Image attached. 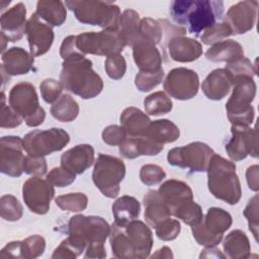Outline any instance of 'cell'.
<instances>
[{
	"label": "cell",
	"mask_w": 259,
	"mask_h": 259,
	"mask_svg": "<svg viewBox=\"0 0 259 259\" xmlns=\"http://www.w3.org/2000/svg\"><path fill=\"white\" fill-rule=\"evenodd\" d=\"M55 201L56 204L63 210L78 212L86 208L88 199L84 193L75 192L58 196Z\"/></svg>",
	"instance_id": "ab89813d"
},
{
	"label": "cell",
	"mask_w": 259,
	"mask_h": 259,
	"mask_svg": "<svg viewBox=\"0 0 259 259\" xmlns=\"http://www.w3.org/2000/svg\"><path fill=\"white\" fill-rule=\"evenodd\" d=\"M85 258H104L106 257V250L104 248V244L96 243L91 244L86 247Z\"/></svg>",
	"instance_id": "680465c9"
},
{
	"label": "cell",
	"mask_w": 259,
	"mask_h": 259,
	"mask_svg": "<svg viewBox=\"0 0 259 259\" xmlns=\"http://www.w3.org/2000/svg\"><path fill=\"white\" fill-rule=\"evenodd\" d=\"M9 105L28 126H37L45 120L46 112L38 103L35 88L28 82H20L12 87Z\"/></svg>",
	"instance_id": "52a82bcc"
},
{
	"label": "cell",
	"mask_w": 259,
	"mask_h": 259,
	"mask_svg": "<svg viewBox=\"0 0 259 259\" xmlns=\"http://www.w3.org/2000/svg\"><path fill=\"white\" fill-rule=\"evenodd\" d=\"M54 194L53 185L37 176L27 179L22 187V196L26 206L37 214H45L49 211Z\"/></svg>",
	"instance_id": "2e32d148"
},
{
	"label": "cell",
	"mask_w": 259,
	"mask_h": 259,
	"mask_svg": "<svg viewBox=\"0 0 259 259\" xmlns=\"http://www.w3.org/2000/svg\"><path fill=\"white\" fill-rule=\"evenodd\" d=\"M144 106L147 113L151 115H161L171 111L172 101L163 91H157L146 97Z\"/></svg>",
	"instance_id": "8d00e7d4"
},
{
	"label": "cell",
	"mask_w": 259,
	"mask_h": 259,
	"mask_svg": "<svg viewBox=\"0 0 259 259\" xmlns=\"http://www.w3.org/2000/svg\"><path fill=\"white\" fill-rule=\"evenodd\" d=\"M23 140L15 136L0 140V170L11 177H19L23 172Z\"/></svg>",
	"instance_id": "e0dca14e"
},
{
	"label": "cell",
	"mask_w": 259,
	"mask_h": 259,
	"mask_svg": "<svg viewBox=\"0 0 259 259\" xmlns=\"http://www.w3.org/2000/svg\"><path fill=\"white\" fill-rule=\"evenodd\" d=\"M178 126L168 119H158L151 121L146 136L156 143L166 144L175 142L179 138Z\"/></svg>",
	"instance_id": "d6a6232c"
},
{
	"label": "cell",
	"mask_w": 259,
	"mask_h": 259,
	"mask_svg": "<svg viewBox=\"0 0 259 259\" xmlns=\"http://www.w3.org/2000/svg\"><path fill=\"white\" fill-rule=\"evenodd\" d=\"M125 175L124 163L113 156L99 154L94 165L92 179L100 192L109 198L118 195L119 184Z\"/></svg>",
	"instance_id": "ba28073f"
},
{
	"label": "cell",
	"mask_w": 259,
	"mask_h": 259,
	"mask_svg": "<svg viewBox=\"0 0 259 259\" xmlns=\"http://www.w3.org/2000/svg\"><path fill=\"white\" fill-rule=\"evenodd\" d=\"M70 141L68 133L62 128L34 130L23 138V149L33 157H45L61 151Z\"/></svg>",
	"instance_id": "8fae6325"
},
{
	"label": "cell",
	"mask_w": 259,
	"mask_h": 259,
	"mask_svg": "<svg viewBox=\"0 0 259 259\" xmlns=\"http://www.w3.org/2000/svg\"><path fill=\"white\" fill-rule=\"evenodd\" d=\"M233 86V93L226 104L228 118L232 125L249 126L254 119L251 102L256 95V84L253 78L243 77L236 79Z\"/></svg>",
	"instance_id": "8992f818"
},
{
	"label": "cell",
	"mask_w": 259,
	"mask_h": 259,
	"mask_svg": "<svg viewBox=\"0 0 259 259\" xmlns=\"http://www.w3.org/2000/svg\"><path fill=\"white\" fill-rule=\"evenodd\" d=\"M205 57L212 62L231 63L244 57V50L239 42L233 39L222 40L208 49L205 53Z\"/></svg>",
	"instance_id": "f546056e"
},
{
	"label": "cell",
	"mask_w": 259,
	"mask_h": 259,
	"mask_svg": "<svg viewBox=\"0 0 259 259\" xmlns=\"http://www.w3.org/2000/svg\"><path fill=\"white\" fill-rule=\"evenodd\" d=\"M169 55L176 62L186 63L198 59L202 54V47L197 40L176 35L170 38L168 44Z\"/></svg>",
	"instance_id": "d4e9b609"
},
{
	"label": "cell",
	"mask_w": 259,
	"mask_h": 259,
	"mask_svg": "<svg viewBox=\"0 0 259 259\" xmlns=\"http://www.w3.org/2000/svg\"><path fill=\"white\" fill-rule=\"evenodd\" d=\"M76 47L83 54L113 56L119 54L125 42L119 30L104 29L99 32H84L76 35Z\"/></svg>",
	"instance_id": "30bf717a"
},
{
	"label": "cell",
	"mask_w": 259,
	"mask_h": 259,
	"mask_svg": "<svg viewBox=\"0 0 259 259\" xmlns=\"http://www.w3.org/2000/svg\"><path fill=\"white\" fill-rule=\"evenodd\" d=\"M232 137L226 144V151L233 161L245 159L248 155L258 157V136L256 128L232 125Z\"/></svg>",
	"instance_id": "9a60e30c"
},
{
	"label": "cell",
	"mask_w": 259,
	"mask_h": 259,
	"mask_svg": "<svg viewBox=\"0 0 259 259\" xmlns=\"http://www.w3.org/2000/svg\"><path fill=\"white\" fill-rule=\"evenodd\" d=\"M63 88L61 82L55 79H46L39 85L41 97L47 103H55L60 98Z\"/></svg>",
	"instance_id": "816d5d0a"
},
{
	"label": "cell",
	"mask_w": 259,
	"mask_h": 259,
	"mask_svg": "<svg viewBox=\"0 0 259 259\" xmlns=\"http://www.w3.org/2000/svg\"><path fill=\"white\" fill-rule=\"evenodd\" d=\"M162 27L157 20H154L149 17L141 19L139 27L140 36L152 41L155 45H158L162 39Z\"/></svg>",
	"instance_id": "ee69618b"
},
{
	"label": "cell",
	"mask_w": 259,
	"mask_h": 259,
	"mask_svg": "<svg viewBox=\"0 0 259 259\" xmlns=\"http://www.w3.org/2000/svg\"><path fill=\"white\" fill-rule=\"evenodd\" d=\"M244 215L248 221L249 230L252 232L255 240L258 236V195L253 196L244 209Z\"/></svg>",
	"instance_id": "db71d44e"
},
{
	"label": "cell",
	"mask_w": 259,
	"mask_h": 259,
	"mask_svg": "<svg viewBox=\"0 0 259 259\" xmlns=\"http://www.w3.org/2000/svg\"><path fill=\"white\" fill-rule=\"evenodd\" d=\"M257 7V1H241L229 8L224 21L229 25L232 34L245 33L253 28Z\"/></svg>",
	"instance_id": "d6986e66"
},
{
	"label": "cell",
	"mask_w": 259,
	"mask_h": 259,
	"mask_svg": "<svg viewBox=\"0 0 259 259\" xmlns=\"http://www.w3.org/2000/svg\"><path fill=\"white\" fill-rule=\"evenodd\" d=\"M172 214L191 227L197 225L203 218L200 205L192 200L185 201L173 208Z\"/></svg>",
	"instance_id": "74e56055"
},
{
	"label": "cell",
	"mask_w": 259,
	"mask_h": 259,
	"mask_svg": "<svg viewBox=\"0 0 259 259\" xmlns=\"http://www.w3.org/2000/svg\"><path fill=\"white\" fill-rule=\"evenodd\" d=\"M23 172L29 175L42 176L47 172V163L44 157H33L30 155L25 156L23 163Z\"/></svg>",
	"instance_id": "11a10c76"
},
{
	"label": "cell",
	"mask_w": 259,
	"mask_h": 259,
	"mask_svg": "<svg viewBox=\"0 0 259 259\" xmlns=\"http://www.w3.org/2000/svg\"><path fill=\"white\" fill-rule=\"evenodd\" d=\"M35 13L51 26L62 25L67 16L65 4L62 1H38Z\"/></svg>",
	"instance_id": "836d02e7"
},
{
	"label": "cell",
	"mask_w": 259,
	"mask_h": 259,
	"mask_svg": "<svg viewBox=\"0 0 259 259\" xmlns=\"http://www.w3.org/2000/svg\"><path fill=\"white\" fill-rule=\"evenodd\" d=\"M258 173H259V167L258 165H253L247 169L246 172V178L248 182V186L253 191H258L259 184H258Z\"/></svg>",
	"instance_id": "91938a15"
},
{
	"label": "cell",
	"mask_w": 259,
	"mask_h": 259,
	"mask_svg": "<svg viewBox=\"0 0 259 259\" xmlns=\"http://www.w3.org/2000/svg\"><path fill=\"white\" fill-rule=\"evenodd\" d=\"M232 34L229 25L223 22H217L200 34V39L204 45H214Z\"/></svg>",
	"instance_id": "bcb514c9"
},
{
	"label": "cell",
	"mask_w": 259,
	"mask_h": 259,
	"mask_svg": "<svg viewBox=\"0 0 259 259\" xmlns=\"http://www.w3.org/2000/svg\"><path fill=\"white\" fill-rule=\"evenodd\" d=\"M109 241L116 258H147L153 246V234L141 221L134 220L124 226L112 224Z\"/></svg>",
	"instance_id": "7a4b0ae2"
},
{
	"label": "cell",
	"mask_w": 259,
	"mask_h": 259,
	"mask_svg": "<svg viewBox=\"0 0 259 259\" xmlns=\"http://www.w3.org/2000/svg\"><path fill=\"white\" fill-rule=\"evenodd\" d=\"M233 86V81L226 69H215L202 82L204 95L211 100H221L227 96Z\"/></svg>",
	"instance_id": "484cf974"
},
{
	"label": "cell",
	"mask_w": 259,
	"mask_h": 259,
	"mask_svg": "<svg viewBox=\"0 0 259 259\" xmlns=\"http://www.w3.org/2000/svg\"><path fill=\"white\" fill-rule=\"evenodd\" d=\"M199 80L197 74L187 68L171 70L164 82L165 91L178 100H188L197 94Z\"/></svg>",
	"instance_id": "5bb4252c"
},
{
	"label": "cell",
	"mask_w": 259,
	"mask_h": 259,
	"mask_svg": "<svg viewBox=\"0 0 259 259\" xmlns=\"http://www.w3.org/2000/svg\"><path fill=\"white\" fill-rule=\"evenodd\" d=\"M25 33L30 54L33 57L46 54L50 50L55 36L52 26L45 22L36 13H33L27 20Z\"/></svg>",
	"instance_id": "ac0fdd59"
},
{
	"label": "cell",
	"mask_w": 259,
	"mask_h": 259,
	"mask_svg": "<svg viewBox=\"0 0 259 259\" xmlns=\"http://www.w3.org/2000/svg\"><path fill=\"white\" fill-rule=\"evenodd\" d=\"M214 152L201 142L190 143L184 147L173 148L169 151L167 159L170 165L187 168L192 172L206 171L210 158Z\"/></svg>",
	"instance_id": "7c38bea8"
},
{
	"label": "cell",
	"mask_w": 259,
	"mask_h": 259,
	"mask_svg": "<svg viewBox=\"0 0 259 259\" xmlns=\"http://www.w3.org/2000/svg\"><path fill=\"white\" fill-rule=\"evenodd\" d=\"M65 5L71 9L76 18L86 24L98 25L104 29L118 30L120 22V9L109 1H65Z\"/></svg>",
	"instance_id": "5b68a950"
},
{
	"label": "cell",
	"mask_w": 259,
	"mask_h": 259,
	"mask_svg": "<svg viewBox=\"0 0 259 259\" xmlns=\"http://www.w3.org/2000/svg\"><path fill=\"white\" fill-rule=\"evenodd\" d=\"M76 174L64 167H56L47 175V180L54 186L65 187L75 181Z\"/></svg>",
	"instance_id": "7dc6e473"
},
{
	"label": "cell",
	"mask_w": 259,
	"mask_h": 259,
	"mask_svg": "<svg viewBox=\"0 0 259 259\" xmlns=\"http://www.w3.org/2000/svg\"><path fill=\"white\" fill-rule=\"evenodd\" d=\"M154 257H158V258H172L173 254L171 252V249L168 247H163L161 249H159L155 254L152 255V258Z\"/></svg>",
	"instance_id": "6125c7cd"
},
{
	"label": "cell",
	"mask_w": 259,
	"mask_h": 259,
	"mask_svg": "<svg viewBox=\"0 0 259 259\" xmlns=\"http://www.w3.org/2000/svg\"><path fill=\"white\" fill-rule=\"evenodd\" d=\"M85 248L86 244L84 242L76 237L69 236L55 249L52 258H76L82 254Z\"/></svg>",
	"instance_id": "f35d334b"
},
{
	"label": "cell",
	"mask_w": 259,
	"mask_h": 259,
	"mask_svg": "<svg viewBox=\"0 0 259 259\" xmlns=\"http://www.w3.org/2000/svg\"><path fill=\"white\" fill-rule=\"evenodd\" d=\"M140 210L141 204L135 197L123 195L112 204L114 223L119 226H124L136 220L140 215Z\"/></svg>",
	"instance_id": "4dcf8cb0"
},
{
	"label": "cell",
	"mask_w": 259,
	"mask_h": 259,
	"mask_svg": "<svg viewBox=\"0 0 259 259\" xmlns=\"http://www.w3.org/2000/svg\"><path fill=\"white\" fill-rule=\"evenodd\" d=\"M166 174L164 170L155 164H147L144 165L140 170V178L144 184L147 186H152L160 183Z\"/></svg>",
	"instance_id": "681fc988"
},
{
	"label": "cell",
	"mask_w": 259,
	"mask_h": 259,
	"mask_svg": "<svg viewBox=\"0 0 259 259\" xmlns=\"http://www.w3.org/2000/svg\"><path fill=\"white\" fill-rule=\"evenodd\" d=\"M207 185L210 193L229 204H236L241 198V184L236 174V165L213 154L207 166Z\"/></svg>",
	"instance_id": "277c9868"
},
{
	"label": "cell",
	"mask_w": 259,
	"mask_h": 259,
	"mask_svg": "<svg viewBox=\"0 0 259 259\" xmlns=\"http://www.w3.org/2000/svg\"><path fill=\"white\" fill-rule=\"evenodd\" d=\"M226 255L232 259H246L250 257L251 246L248 237L241 230L232 231L223 243Z\"/></svg>",
	"instance_id": "1f68e13d"
},
{
	"label": "cell",
	"mask_w": 259,
	"mask_h": 259,
	"mask_svg": "<svg viewBox=\"0 0 259 259\" xmlns=\"http://www.w3.org/2000/svg\"><path fill=\"white\" fill-rule=\"evenodd\" d=\"M225 69L231 76L233 82L236 79L243 78V77L253 78L257 73V69L254 68L253 64L245 57H242L231 63H227Z\"/></svg>",
	"instance_id": "b9f144b4"
},
{
	"label": "cell",
	"mask_w": 259,
	"mask_h": 259,
	"mask_svg": "<svg viewBox=\"0 0 259 259\" xmlns=\"http://www.w3.org/2000/svg\"><path fill=\"white\" fill-rule=\"evenodd\" d=\"M0 207L1 217L5 221L15 222L22 217V205L19 202V200L11 194H6L1 197Z\"/></svg>",
	"instance_id": "60d3db41"
},
{
	"label": "cell",
	"mask_w": 259,
	"mask_h": 259,
	"mask_svg": "<svg viewBox=\"0 0 259 259\" xmlns=\"http://www.w3.org/2000/svg\"><path fill=\"white\" fill-rule=\"evenodd\" d=\"M1 110H0V126L1 127H16L22 122V117L17 114L10 106L5 104L4 93H1Z\"/></svg>",
	"instance_id": "f5cc1de1"
},
{
	"label": "cell",
	"mask_w": 259,
	"mask_h": 259,
	"mask_svg": "<svg viewBox=\"0 0 259 259\" xmlns=\"http://www.w3.org/2000/svg\"><path fill=\"white\" fill-rule=\"evenodd\" d=\"M150 122L146 113L133 106L125 108L120 115L121 127L126 132L127 137L146 136Z\"/></svg>",
	"instance_id": "f1b7e54d"
},
{
	"label": "cell",
	"mask_w": 259,
	"mask_h": 259,
	"mask_svg": "<svg viewBox=\"0 0 259 259\" xmlns=\"http://www.w3.org/2000/svg\"><path fill=\"white\" fill-rule=\"evenodd\" d=\"M145 219L153 228L172 215L171 208L165 203L157 190H150L144 197Z\"/></svg>",
	"instance_id": "83f0119b"
},
{
	"label": "cell",
	"mask_w": 259,
	"mask_h": 259,
	"mask_svg": "<svg viewBox=\"0 0 259 259\" xmlns=\"http://www.w3.org/2000/svg\"><path fill=\"white\" fill-rule=\"evenodd\" d=\"M126 70V63L124 58L120 55L109 56L105 60V71L107 75L114 80H118L123 77Z\"/></svg>",
	"instance_id": "f907efd6"
},
{
	"label": "cell",
	"mask_w": 259,
	"mask_h": 259,
	"mask_svg": "<svg viewBox=\"0 0 259 259\" xmlns=\"http://www.w3.org/2000/svg\"><path fill=\"white\" fill-rule=\"evenodd\" d=\"M94 162V150L90 145L82 144L73 147L61 157V166L74 174L85 172Z\"/></svg>",
	"instance_id": "7402d4cb"
},
{
	"label": "cell",
	"mask_w": 259,
	"mask_h": 259,
	"mask_svg": "<svg viewBox=\"0 0 259 259\" xmlns=\"http://www.w3.org/2000/svg\"><path fill=\"white\" fill-rule=\"evenodd\" d=\"M164 146L156 143L147 136L126 137L124 142L119 145V153L126 159H135L139 156L158 155Z\"/></svg>",
	"instance_id": "cb8c5ba5"
},
{
	"label": "cell",
	"mask_w": 259,
	"mask_h": 259,
	"mask_svg": "<svg viewBox=\"0 0 259 259\" xmlns=\"http://www.w3.org/2000/svg\"><path fill=\"white\" fill-rule=\"evenodd\" d=\"M224 12V2L214 0H176L170 5V15L179 27L200 36L204 30L219 22Z\"/></svg>",
	"instance_id": "6da1fadb"
},
{
	"label": "cell",
	"mask_w": 259,
	"mask_h": 259,
	"mask_svg": "<svg viewBox=\"0 0 259 259\" xmlns=\"http://www.w3.org/2000/svg\"><path fill=\"white\" fill-rule=\"evenodd\" d=\"M140 16L132 9H126L123 11L120 22H119V32L125 42V46H132L139 36L140 27Z\"/></svg>",
	"instance_id": "d590c367"
},
{
	"label": "cell",
	"mask_w": 259,
	"mask_h": 259,
	"mask_svg": "<svg viewBox=\"0 0 259 259\" xmlns=\"http://www.w3.org/2000/svg\"><path fill=\"white\" fill-rule=\"evenodd\" d=\"M164 78V71L160 69L156 72H139L135 79L137 88L142 92H147L158 86Z\"/></svg>",
	"instance_id": "f6af8a7d"
},
{
	"label": "cell",
	"mask_w": 259,
	"mask_h": 259,
	"mask_svg": "<svg viewBox=\"0 0 259 259\" xmlns=\"http://www.w3.org/2000/svg\"><path fill=\"white\" fill-rule=\"evenodd\" d=\"M60 55L63 60L85 56L76 47V35H69L63 40L60 49Z\"/></svg>",
	"instance_id": "6f0895ef"
},
{
	"label": "cell",
	"mask_w": 259,
	"mask_h": 259,
	"mask_svg": "<svg viewBox=\"0 0 259 259\" xmlns=\"http://www.w3.org/2000/svg\"><path fill=\"white\" fill-rule=\"evenodd\" d=\"M109 233V225L100 217L77 214L72 217L68 223L69 236L80 239L86 244V247L96 243L104 244Z\"/></svg>",
	"instance_id": "4fadbf2b"
},
{
	"label": "cell",
	"mask_w": 259,
	"mask_h": 259,
	"mask_svg": "<svg viewBox=\"0 0 259 259\" xmlns=\"http://www.w3.org/2000/svg\"><path fill=\"white\" fill-rule=\"evenodd\" d=\"M155 229H156V235L160 240L171 241L177 238V236L180 233L181 227H180V223L177 220H172L169 218L161 222L158 226L155 227Z\"/></svg>",
	"instance_id": "c3c4849f"
},
{
	"label": "cell",
	"mask_w": 259,
	"mask_h": 259,
	"mask_svg": "<svg viewBox=\"0 0 259 259\" xmlns=\"http://www.w3.org/2000/svg\"><path fill=\"white\" fill-rule=\"evenodd\" d=\"M63 87L83 99L97 96L103 89L100 76L92 69V62L81 56L64 60L60 74Z\"/></svg>",
	"instance_id": "3957f363"
},
{
	"label": "cell",
	"mask_w": 259,
	"mask_h": 259,
	"mask_svg": "<svg viewBox=\"0 0 259 259\" xmlns=\"http://www.w3.org/2000/svg\"><path fill=\"white\" fill-rule=\"evenodd\" d=\"M46 248V241L39 235H33L20 241L21 258H36L39 257Z\"/></svg>",
	"instance_id": "7bdbcfd3"
},
{
	"label": "cell",
	"mask_w": 259,
	"mask_h": 259,
	"mask_svg": "<svg viewBox=\"0 0 259 259\" xmlns=\"http://www.w3.org/2000/svg\"><path fill=\"white\" fill-rule=\"evenodd\" d=\"M26 7L22 2L15 4L1 15V33L8 41H17L26 32Z\"/></svg>",
	"instance_id": "44dd1931"
},
{
	"label": "cell",
	"mask_w": 259,
	"mask_h": 259,
	"mask_svg": "<svg viewBox=\"0 0 259 259\" xmlns=\"http://www.w3.org/2000/svg\"><path fill=\"white\" fill-rule=\"evenodd\" d=\"M232 217L223 208L210 207L205 217L191 227L194 239L199 245L214 247L222 239L224 233L231 227Z\"/></svg>",
	"instance_id": "9c48e42d"
},
{
	"label": "cell",
	"mask_w": 259,
	"mask_h": 259,
	"mask_svg": "<svg viewBox=\"0 0 259 259\" xmlns=\"http://www.w3.org/2000/svg\"><path fill=\"white\" fill-rule=\"evenodd\" d=\"M158 192L165 203L171 208V211L179 204L192 200L193 198L192 190L188 184L176 179L165 181L160 186Z\"/></svg>",
	"instance_id": "4316f807"
},
{
	"label": "cell",
	"mask_w": 259,
	"mask_h": 259,
	"mask_svg": "<svg viewBox=\"0 0 259 259\" xmlns=\"http://www.w3.org/2000/svg\"><path fill=\"white\" fill-rule=\"evenodd\" d=\"M133 56L141 72H156L162 69V56L156 45L140 35L133 45Z\"/></svg>",
	"instance_id": "ffe728a7"
},
{
	"label": "cell",
	"mask_w": 259,
	"mask_h": 259,
	"mask_svg": "<svg viewBox=\"0 0 259 259\" xmlns=\"http://www.w3.org/2000/svg\"><path fill=\"white\" fill-rule=\"evenodd\" d=\"M51 113L57 120L69 122L77 117L79 113V105L71 95L63 94L55 103H53Z\"/></svg>",
	"instance_id": "e575fe53"
},
{
	"label": "cell",
	"mask_w": 259,
	"mask_h": 259,
	"mask_svg": "<svg viewBox=\"0 0 259 259\" xmlns=\"http://www.w3.org/2000/svg\"><path fill=\"white\" fill-rule=\"evenodd\" d=\"M126 132L118 125H108L102 132V140L110 146H119L126 139Z\"/></svg>",
	"instance_id": "9f6ffc18"
},
{
	"label": "cell",
	"mask_w": 259,
	"mask_h": 259,
	"mask_svg": "<svg viewBox=\"0 0 259 259\" xmlns=\"http://www.w3.org/2000/svg\"><path fill=\"white\" fill-rule=\"evenodd\" d=\"M33 56L22 48L13 47L2 54L1 69L10 76L28 73L33 66Z\"/></svg>",
	"instance_id": "603a6c76"
},
{
	"label": "cell",
	"mask_w": 259,
	"mask_h": 259,
	"mask_svg": "<svg viewBox=\"0 0 259 259\" xmlns=\"http://www.w3.org/2000/svg\"><path fill=\"white\" fill-rule=\"evenodd\" d=\"M200 257H220L225 258V255H223L219 249H215L213 247H207L203 250V252L200 254Z\"/></svg>",
	"instance_id": "94428289"
}]
</instances>
